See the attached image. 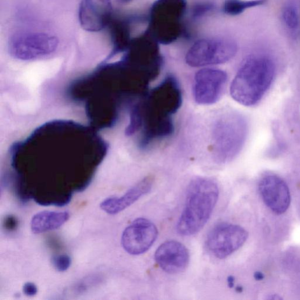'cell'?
<instances>
[{
	"mask_svg": "<svg viewBox=\"0 0 300 300\" xmlns=\"http://www.w3.org/2000/svg\"><path fill=\"white\" fill-rule=\"evenodd\" d=\"M219 190L216 182L210 178L194 179L188 187L184 210L177 224V231L182 236L197 234L210 219L218 202Z\"/></svg>",
	"mask_w": 300,
	"mask_h": 300,
	"instance_id": "obj_1",
	"label": "cell"
},
{
	"mask_svg": "<svg viewBox=\"0 0 300 300\" xmlns=\"http://www.w3.org/2000/svg\"><path fill=\"white\" fill-rule=\"evenodd\" d=\"M274 76L272 61L265 57H250L243 62L232 82L231 97L243 106H255L270 88Z\"/></svg>",
	"mask_w": 300,
	"mask_h": 300,
	"instance_id": "obj_2",
	"label": "cell"
},
{
	"mask_svg": "<svg viewBox=\"0 0 300 300\" xmlns=\"http://www.w3.org/2000/svg\"><path fill=\"white\" fill-rule=\"evenodd\" d=\"M246 134L244 121L239 115L226 113L218 117L212 124V157L218 164L231 161L242 146Z\"/></svg>",
	"mask_w": 300,
	"mask_h": 300,
	"instance_id": "obj_3",
	"label": "cell"
},
{
	"mask_svg": "<svg viewBox=\"0 0 300 300\" xmlns=\"http://www.w3.org/2000/svg\"><path fill=\"white\" fill-rule=\"evenodd\" d=\"M186 9V0H156L150 11L147 31L159 44L174 43L182 34Z\"/></svg>",
	"mask_w": 300,
	"mask_h": 300,
	"instance_id": "obj_4",
	"label": "cell"
},
{
	"mask_svg": "<svg viewBox=\"0 0 300 300\" xmlns=\"http://www.w3.org/2000/svg\"><path fill=\"white\" fill-rule=\"evenodd\" d=\"M237 52L232 41L222 39H203L192 46L185 57L186 62L193 67L222 64L231 60Z\"/></svg>",
	"mask_w": 300,
	"mask_h": 300,
	"instance_id": "obj_5",
	"label": "cell"
},
{
	"mask_svg": "<svg viewBox=\"0 0 300 300\" xmlns=\"http://www.w3.org/2000/svg\"><path fill=\"white\" fill-rule=\"evenodd\" d=\"M248 237V232L239 225L220 223L208 234L206 246L211 255L223 259L242 247Z\"/></svg>",
	"mask_w": 300,
	"mask_h": 300,
	"instance_id": "obj_6",
	"label": "cell"
},
{
	"mask_svg": "<svg viewBox=\"0 0 300 300\" xmlns=\"http://www.w3.org/2000/svg\"><path fill=\"white\" fill-rule=\"evenodd\" d=\"M228 76L222 70L205 68L196 73L193 85L195 101L199 105H210L222 97Z\"/></svg>",
	"mask_w": 300,
	"mask_h": 300,
	"instance_id": "obj_7",
	"label": "cell"
},
{
	"mask_svg": "<svg viewBox=\"0 0 300 300\" xmlns=\"http://www.w3.org/2000/svg\"><path fill=\"white\" fill-rule=\"evenodd\" d=\"M144 99L153 109L173 116L182 105V91L177 79L173 75H168L145 95Z\"/></svg>",
	"mask_w": 300,
	"mask_h": 300,
	"instance_id": "obj_8",
	"label": "cell"
},
{
	"mask_svg": "<svg viewBox=\"0 0 300 300\" xmlns=\"http://www.w3.org/2000/svg\"><path fill=\"white\" fill-rule=\"evenodd\" d=\"M157 236L158 229L155 224L147 219L139 218L124 229L122 245L130 255H139L152 247Z\"/></svg>",
	"mask_w": 300,
	"mask_h": 300,
	"instance_id": "obj_9",
	"label": "cell"
},
{
	"mask_svg": "<svg viewBox=\"0 0 300 300\" xmlns=\"http://www.w3.org/2000/svg\"><path fill=\"white\" fill-rule=\"evenodd\" d=\"M259 191L265 205L274 213L283 214L289 209L290 193L281 178L276 175H267L259 182Z\"/></svg>",
	"mask_w": 300,
	"mask_h": 300,
	"instance_id": "obj_10",
	"label": "cell"
},
{
	"mask_svg": "<svg viewBox=\"0 0 300 300\" xmlns=\"http://www.w3.org/2000/svg\"><path fill=\"white\" fill-rule=\"evenodd\" d=\"M112 13L111 0H82L79 10V22L85 30L99 32L110 23Z\"/></svg>",
	"mask_w": 300,
	"mask_h": 300,
	"instance_id": "obj_11",
	"label": "cell"
},
{
	"mask_svg": "<svg viewBox=\"0 0 300 300\" xmlns=\"http://www.w3.org/2000/svg\"><path fill=\"white\" fill-rule=\"evenodd\" d=\"M154 259L164 272L176 274L186 269L190 256L189 249L184 244L176 240H168L158 248Z\"/></svg>",
	"mask_w": 300,
	"mask_h": 300,
	"instance_id": "obj_12",
	"label": "cell"
},
{
	"mask_svg": "<svg viewBox=\"0 0 300 300\" xmlns=\"http://www.w3.org/2000/svg\"><path fill=\"white\" fill-rule=\"evenodd\" d=\"M154 184L153 177H145L128 190L122 197H110L101 203V209L110 215H115L125 210L152 190Z\"/></svg>",
	"mask_w": 300,
	"mask_h": 300,
	"instance_id": "obj_13",
	"label": "cell"
},
{
	"mask_svg": "<svg viewBox=\"0 0 300 300\" xmlns=\"http://www.w3.org/2000/svg\"><path fill=\"white\" fill-rule=\"evenodd\" d=\"M55 38L47 35L21 37L13 45V51L16 56L23 59H30L51 52L56 47Z\"/></svg>",
	"mask_w": 300,
	"mask_h": 300,
	"instance_id": "obj_14",
	"label": "cell"
},
{
	"mask_svg": "<svg viewBox=\"0 0 300 300\" xmlns=\"http://www.w3.org/2000/svg\"><path fill=\"white\" fill-rule=\"evenodd\" d=\"M70 215L68 212L42 211L33 216L31 229L35 234L55 231L68 221Z\"/></svg>",
	"mask_w": 300,
	"mask_h": 300,
	"instance_id": "obj_15",
	"label": "cell"
},
{
	"mask_svg": "<svg viewBox=\"0 0 300 300\" xmlns=\"http://www.w3.org/2000/svg\"><path fill=\"white\" fill-rule=\"evenodd\" d=\"M264 0H253V1H242V0H226L224 3L223 10L225 13L231 15H239L248 8L260 5Z\"/></svg>",
	"mask_w": 300,
	"mask_h": 300,
	"instance_id": "obj_16",
	"label": "cell"
},
{
	"mask_svg": "<svg viewBox=\"0 0 300 300\" xmlns=\"http://www.w3.org/2000/svg\"><path fill=\"white\" fill-rule=\"evenodd\" d=\"M72 260L68 255L61 254L52 257V264L58 272H64L71 265Z\"/></svg>",
	"mask_w": 300,
	"mask_h": 300,
	"instance_id": "obj_17",
	"label": "cell"
},
{
	"mask_svg": "<svg viewBox=\"0 0 300 300\" xmlns=\"http://www.w3.org/2000/svg\"><path fill=\"white\" fill-rule=\"evenodd\" d=\"M285 22L291 29L297 28L298 25V17L297 11L293 7L286 8L283 14Z\"/></svg>",
	"mask_w": 300,
	"mask_h": 300,
	"instance_id": "obj_18",
	"label": "cell"
},
{
	"mask_svg": "<svg viewBox=\"0 0 300 300\" xmlns=\"http://www.w3.org/2000/svg\"><path fill=\"white\" fill-rule=\"evenodd\" d=\"M98 282L97 277H90L86 278L84 280L77 283L75 286L73 287V291L75 293L80 294L85 292V291L89 289L90 286L93 285V283Z\"/></svg>",
	"mask_w": 300,
	"mask_h": 300,
	"instance_id": "obj_19",
	"label": "cell"
},
{
	"mask_svg": "<svg viewBox=\"0 0 300 300\" xmlns=\"http://www.w3.org/2000/svg\"><path fill=\"white\" fill-rule=\"evenodd\" d=\"M23 292L27 296H34L38 292V288L34 283L28 282L23 286Z\"/></svg>",
	"mask_w": 300,
	"mask_h": 300,
	"instance_id": "obj_20",
	"label": "cell"
},
{
	"mask_svg": "<svg viewBox=\"0 0 300 300\" xmlns=\"http://www.w3.org/2000/svg\"><path fill=\"white\" fill-rule=\"evenodd\" d=\"M212 8V5L210 4H199L196 6L194 10V15L195 16H201L205 14L206 12L209 11Z\"/></svg>",
	"mask_w": 300,
	"mask_h": 300,
	"instance_id": "obj_21",
	"label": "cell"
}]
</instances>
